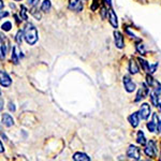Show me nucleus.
<instances>
[{
	"mask_svg": "<svg viewBox=\"0 0 161 161\" xmlns=\"http://www.w3.org/2000/svg\"><path fill=\"white\" fill-rule=\"evenodd\" d=\"M25 40L29 45H33L38 41V30L32 24H27L25 26Z\"/></svg>",
	"mask_w": 161,
	"mask_h": 161,
	"instance_id": "1",
	"label": "nucleus"
},
{
	"mask_svg": "<svg viewBox=\"0 0 161 161\" xmlns=\"http://www.w3.org/2000/svg\"><path fill=\"white\" fill-rule=\"evenodd\" d=\"M127 156H128L129 158H131V159L140 160V158H141V153H140V149L137 148L136 146L130 145L128 150H127Z\"/></svg>",
	"mask_w": 161,
	"mask_h": 161,
	"instance_id": "2",
	"label": "nucleus"
},
{
	"mask_svg": "<svg viewBox=\"0 0 161 161\" xmlns=\"http://www.w3.org/2000/svg\"><path fill=\"white\" fill-rule=\"evenodd\" d=\"M124 86L125 89L128 92H133L136 90V84H134L133 80H131V77L129 75H125L124 76Z\"/></svg>",
	"mask_w": 161,
	"mask_h": 161,
	"instance_id": "3",
	"label": "nucleus"
},
{
	"mask_svg": "<svg viewBox=\"0 0 161 161\" xmlns=\"http://www.w3.org/2000/svg\"><path fill=\"white\" fill-rule=\"evenodd\" d=\"M145 154L152 158H154L156 156V154H157V148H156V144L154 141H149L147 143L146 147H145Z\"/></svg>",
	"mask_w": 161,
	"mask_h": 161,
	"instance_id": "4",
	"label": "nucleus"
},
{
	"mask_svg": "<svg viewBox=\"0 0 161 161\" xmlns=\"http://www.w3.org/2000/svg\"><path fill=\"white\" fill-rule=\"evenodd\" d=\"M114 42H115L116 47H118V48H123L125 45L124 37H123V35H121V32H119L118 30L114 31Z\"/></svg>",
	"mask_w": 161,
	"mask_h": 161,
	"instance_id": "5",
	"label": "nucleus"
},
{
	"mask_svg": "<svg viewBox=\"0 0 161 161\" xmlns=\"http://www.w3.org/2000/svg\"><path fill=\"white\" fill-rule=\"evenodd\" d=\"M140 117L142 119H147L150 115V106L147 103H143L142 106L140 108Z\"/></svg>",
	"mask_w": 161,
	"mask_h": 161,
	"instance_id": "6",
	"label": "nucleus"
},
{
	"mask_svg": "<svg viewBox=\"0 0 161 161\" xmlns=\"http://www.w3.org/2000/svg\"><path fill=\"white\" fill-rule=\"evenodd\" d=\"M69 9L73 10L75 12H80L83 10V3L80 0H70L69 1Z\"/></svg>",
	"mask_w": 161,
	"mask_h": 161,
	"instance_id": "7",
	"label": "nucleus"
},
{
	"mask_svg": "<svg viewBox=\"0 0 161 161\" xmlns=\"http://www.w3.org/2000/svg\"><path fill=\"white\" fill-rule=\"evenodd\" d=\"M142 87L141 89L137 92V95H136V102H139L140 100L142 99V98H145L147 96V93H148L149 89H148V86H147L145 83H143L142 84Z\"/></svg>",
	"mask_w": 161,
	"mask_h": 161,
	"instance_id": "8",
	"label": "nucleus"
},
{
	"mask_svg": "<svg viewBox=\"0 0 161 161\" xmlns=\"http://www.w3.org/2000/svg\"><path fill=\"white\" fill-rule=\"evenodd\" d=\"M0 77H1V80H0V82H1V86L9 87L10 85H11L12 80H11V79H10L9 75H8V73H6L4 71L0 72Z\"/></svg>",
	"mask_w": 161,
	"mask_h": 161,
	"instance_id": "9",
	"label": "nucleus"
},
{
	"mask_svg": "<svg viewBox=\"0 0 161 161\" xmlns=\"http://www.w3.org/2000/svg\"><path fill=\"white\" fill-rule=\"evenodd\" d=\"M140 118H141V117H140L139 113H133V114H131V115L129 116L128 120H129V123L131 124V126L133 127V128H136V127L139 126Z\"/></svg>",
	"mask_w": 161,
	"mask_h": 161,
	"instance_id": "10",
	"label": "nucleus"
},
{
	"mask_svg": "<svg viewBox=\"0 0 161 161\" xmlns=\"http://www.w3.org/2000/svg\"><path fill=\"white\" fill-rule=\"evenodd\" d=\"M108 16H110V23H111V25L113 26L114 28H117L118 27L117 16H116V14L114 13V11L112 9L108 10Z\"/></svg>",
	"mask_w": 161,
	"mask_h": 161,
	"instance_id": "11",
	"label": "nucleus"
},
{
	"mask_svg": "<svg viewBox=\"0 0 161 161\" xmlns=\"http://www.w3.org/2000/svg\"><path fill=\"white\" fill-rule=\"evenodd\" d=\"M73 160L75 161H89L90 157H88L84 153H75L73 155Z\"/></svg>",
	"mask_w": 161,
	"mask_h": 161,
	"instance_id": "12",
	"label": "nucleus"
},
{
	"mask_svg": "<svg viewBox=\"0 0 161 161\" xmlns=\"http://www.w3.org/2000/svg\"><path fill=\"white\" fill-rule=\"evenodd\" d=\"M2 124L7 127H11L13 126V124H14V120H13V118L11 117V115H9V114H3V115H2Z\"/></svg>",
	"mask_w": 161,
	"mask_h": 161,
	"instance_id": "13",
	"label": "nucleus"
},
{
	"mask_svg": "<svg viewBox=\"0 0 161 161\" xmlns=\"http://www.w3.org/2000/svg\"><path fill=\"white\" fill-rule=\"evenodd\" d=\"M129 71L131 74H136L139 72V66L134 59H130V61H129Z\"/></svg>",
	"mask_w": 161,
	"mask_h": 161,
	"instance_id": "14",
	"label": "nucleus"
},
{
	"mask_svg": "<svg viewBox=\"0 0 161 161\" xmlns=\"http://www.w3.org/2000/svg\"><path fill=\"white\" fill-rule=\"evenodd\" d=\"M136 142L139 143L140 145H145L146 144V139H145V134L143 131H139L136 136Z\"/></svg>",
	"mask_w": 161,
	"mask_h": 161,
	"instance_id": "15",
	"label": "nucleus"
},
{
	"mask_svg": "<svg viewBox=\"0 0 161 161\" xmlns=\"http://www.w3.org/2000/svg\"><path fill=\"white\" fill-rule=\"evenodd\" d=\"M51 7H52V3L50 0H44L42 2V6H41V10H42L43 12H47L51 10Z\"/></svg>",
	"mask_w": 161,
	"mask_h": 161,
	"instance_id": "16",
	"label": "nucleus"
},
{
	"mask_svg": "<svg viewBox=\"0 0 161 161\" xmlns=\"http://www.w3.org/2000/svg\"><path fill=\"white\" fill-rule=\"evenodd\" d=\"M12 60L15 64H19V54H17V47L14 46L12 50Z\"/></svg>",
	"mask_w": 161,
	"mask_h": 161,
	"instance_id": "17",
	"label": "nucleus"
},
{
	"mask_svg": "<svg viewBox=\"0 0 161 161\" xmlns=\"http://www.w3.org/2000/svg\"><path fill=\"white\" fill-rule=\"evenodd\" d=\"M23 38H25V33L23 30H19L16 33V37H15V40H16V42L19 44H22L23 42Z\"/></svg>",
	"mask_w": 161,
	"mask_h": 161,
	"instance_id": "18",
	"label": "nucleus"
},
{
	"mask_svg": "<svg viewBox=\"0 0 161 161\" xmlns=\"http://www.w3.org/2000/svg\"><path fill=\"white\" fill-rule=\"evenodd\" d=\"M137 60L140 61V64H141L142 68L144 69L145 71H147V72H148V70H149V64H148V62H147L146 60H145V59H142L141 57H140V58L137 59Z\"/></svg>",
	"mask_w": 161,
	"mask_h": 161,
	"instance_id": "19",
	"label": "nucleus"
},
{
	"mask_svg": "<svg viewBox=\"0 0 161 161\" xmlns=\"http://www.w3.org/2000/svg\"><path fill=\"white\" fill-rule=\"evenodd\" d=\"M19 14H20V17H22L24 20H27L28 19V16H27V9H26V7L25 6H22L20 7V12H19Z\"/></svg>",
	"mask_w": 161,
	"mask_h": 161,
	"instance_id": "20",
	"label": "nucleus"
},
{
	"mask_svg": "<svg viewBox=\"0 0 161 161\" xmlns=\"http://www.w3.org/2000/svg\"><path fill=\"white\" fill-rule=\"evenodd\" d=\"M158 98H159V96H158V95H156L155 92L152 93V96H150V100H152L153 105H155V106L159 105V101H158Z\"/></svg>",
	"mask_w": 161,
	"mask_h": 161,
	"instance_id": "21",
	"label": "nucleus"
},
{
	"mask_svg": "<svg viewBox=\"0 0 161 161\" xmlns=\"http://www.w3.org/2000/svg\"><path fill=\"white\" fill-rule=\"evenodd\" d=\"M136 51H137V53L141 54L142 56L146 54V50H145V46L143 45V44H141V43L137 44V45H136Z\"/></svg>",
	"mask_w": 161,
	"mask_h": 161,
	"instance_id": "22",
	"label": "nucleus"
},
{
	"mask_svg": "<svg viewBox=\"0 0 161 161\" xmlns=\"http://www.w3.org/2000/svg\"><path fill=\"white\" fill-rule=\"evenodd\" d=\"M31 14H32V16H35L38 20L41 19V13L39 12V10L36 7L32 8V10H31Z\"/></svg>",
	"mask_w": 161,
	"mask_h": 161,
	"instance_id": "23",
	"label": "nucleus"
},
{
	"mask_svg": "<svg viewBox=\"0 0 161 161\" xmlns=\"http://www.w3.org/2000/svg\"><path fill=\"white\" fill-rule=\"evenodd\" d=\"M147 128H148V130L150 132H155L158 129V127H157V125H156L154 121L152 120V121H149V123L147 124Z\"/></svg>",
	"mask_w": 161,
	"mask_h": 161,
	"instance_id": "24",
	"label": "nucleus"
},
{
	"mask_svg": "<svg viewBox=\"0 0 161 161\" xmlns=\"http://www.w3.org/2000/svg\"><path fill=\"white\" fill-rule=\"evenodd\" d=\"M1 28H2V30H4V31H9L12 28V24L10 22H6L4 24H2Z\"/></svg>",
	"mask_w": 161,
	"mask_h": 161,
	"instance_id": "25",
	"label": "nucleus"
},
{
	"mask_svg": "<svg viewBox=\"0 0 161 161\" xmlns=\"http://www.w3.org/2000/svg\"><path fill=\"white\" fill-rule=\"evenodd\" d=\"M7 54V45L3 44V41H1V58H4Z\"/></svg>",
	"mask_w": 161,
	"mask_h": 161,
	"instance_id": "26",
	"label": "nucleus"
},
{
	"mask_svg": "<svg viewBox=\"0 0 161 161\" xmlns=\"http://www.w3.org/2000/svg\"><path fill=\"white\" fill-rule=\"evenodd\" d=\"M146 82H147V84H148V86L150 87V86H153V84L155 83V80L153 79V77L150 76L149 74H147L146 75Z\"/></svg>",
	"mask_w": 161,
	"mask_h": 161,
	"instance_id": "27",
	"label": "nucleus"
},
{
	"mask_svg": "<svg viewBox=\"0 0 161 161\" xmlns=\"http://www.w3.org/2000/svg\"><path fill=\"white\" fill-rule=\"evenodd\" d=\"M98 6H99V0H93L92 6L90 7L92 11H96V10H97V8H98Z\"/></svg>",
	"mask_w": 161,
	"mask_h": 161,
	"instance_id": "28",
	"label": "nucleus"
},
{
	"mask_svg": "<svg viewBox=\"0 0 161 161\" xmlns=\"http://www.w3.org/2000/svg\"><path fill=\"white\" fill-rule=\"evenodd\" d=\"M157 67H158V64H153V66H149L148 73H150V74L154 73V72L156 71V69H157Z\"/></svg>",
	"mask_w": 161,
	"mask_h": 161,
	"instance_id": "29",
	"label": "nucleus"
},
{
	"mask_svg": "<svg viewBox=\"0 0 161 161\" xmlns=\"http://www.w3.org/2000/svg\"><path fill=\"white\" fill-rule=\"evenodd\" d=\"M39 1H40V0H28V3L32 7H36L39 3Z\"/></svg>",
	"mask_w": 161,
	"mask_h": 161,
	"instance_id": "30",
	"label": "nucleus"
},
{
	"mask_svg": "<svg viewBox=\"0 0 161 161\" xmlns=\"http://www.w3.org/2000/svg\"><path fill=\"white\" fill-rule=\"evenodd\" d=\"M106 13H108V11H106V9L104 7H102L101 8V17H102V19H105V14Z\"/></svg>",
	"mask_w": 161,
	"mask_h": 161,
	"instance_id": "31",
	"label": "nucleus"
},
{
	"mask_svg": "<svg viewBox=\"0 0 161 161\" xmlns=\"http://www.w3.org/2000/svg\"><path fill=\"white\" fill-rule=\"evenodd\" d=\"M9 110L11 111V112H15V110H16V108H15L14 103H12V102L9 103Z\"/></svg>",
	"mask_w": 161,
	"mask_h": 161,
	"instance_id": "32",
	"label": "nucleus"
},
{
	"mask_svg": "<svg viewBox=\"0 0 161 161\" xmlns=\"http://www.w3.org/2000/svg\"><path fill=\"white\" fill-rule=\"evenodd\" d=\"M104 1H105V3H106V4H108V6H111L112 0H104Z\"/></svg>",
	"mask_w": 161,
	"mask_h": 161,
	"instance_id": "33",
	"label": "nucleus"
},
{
	"mask_svg": "<svg viewBox=\"0 0 161 161\" xmlns=\"http://www.w3.org/2000/svg\"><path fill=\"white\" fill-rule=\"evenodd\" d=\"M7 15H8V13H7V12H6V13L1 12V19H2V17H3V16H7Z\"/></svg>",
	"mask_w": 161,
	"mask_h": 161,
	"instance_id": "34",
	"label": "nucleus"
},
{
	"mask_svg": "<svg viewBox=\"0 0 161 161\" xmlns=\"http://www.w3.org/2000/svg\"><path fill=\"white\" fill-rule=\"evenodd\" d=\"M158 132H160V133H161V121H160L159 127H158Z\"/></svg>",
	"mask_w": 161,
	"mask_h": 161,
	"instance_id": "35",
	"label": "nucleus"
},
{
	"mask_svg": "<svg viewBox=\"0 0 161 161\" xmlns=\"http://www.w3.org/2000/svg\"><path fill=\"white\" fill-rule=\"evenodd\" d=\"M0 6H1V10L3 9V1H2V0L0 1Z\"/></svg>",
	"mask_w": 161,
	"mask_h": 161,
	"instance_id": "36",
	"label": "nucleus"
},
{
	"mask_svg": "<svg viewBox=\"0 0 161 161\" xmlns=\"http://www.w3.org/2000/svg\"><path fill=\"white\" fill-rule=\"evenodd\" d=\"M0 147H1V153H3V145H2V143L0 144Z\"/></svg>",
	"mask_w": 161,
	"mask_h": 161,
	"instance_id": "37",
	"label": "nucleus"
},
{
	"mask_svg": "<svg viewBox=\"0 0 161 161\" xmlns=\"http://www.w3.org/2000/svg\"><path fill=\"white\" fill-rule=\"evenodd\" d=\"M10 7H11V8H13V9H14V8H15V6H14V4H12V3L10 4Z\"/></svg>",
	"mask_w": 161,
	"mask_h": 161,
	"instance_id": "38",
	"label": "nucleus"
},
{
	"mask_svg": "<svg viewBox=\"0 0 161 161\" xmlns=\"http://www.w3.org/2000/svg\"><path fill=\"white\" fill-rule=\"evenodd\" d=\"M158 106L160 108V112H161V103H160V102H159V105H158Z\"/></svg>",
	"mask_w": 161,
	"mask_h": 161,
	"instance_id": "39",
	"label": "nucleus"
},
{
	"mask_svg": "<svg viewBox=\"0 0 161 161\" xmlns=\"http://www.w3.org/2000/svg\"><path fill=\"white\" fill-rule=\"evenodd\" d=\"M15 1H22V0H15Z\"/></svg>",
	"mask_w": 161,
	"mask_h": 161,
	"instance_id": "40",
	"label": "nucleus"
}]
</instances>
